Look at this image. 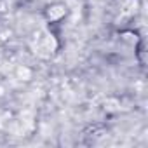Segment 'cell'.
<instances>
[{
    "mask_svg": "<svg viewBox=\"0 0 148 148\" xmlns=\"http://www.w3.org/2000/svg\"><path fill=\"white\" fill-rule=\"evenodd\" d=\"M18 75H19L23 80H26V79L32 75V73H30V70H28V68H19V70H18Z\"/></svg>",
    "mask_w": 148,
    "mask_h": 148,
    "instance_id": "6da1fadb",
    "label": "cell"
}]
</instances>
